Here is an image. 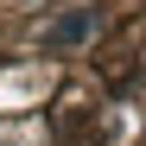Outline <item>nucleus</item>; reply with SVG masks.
<instances>
[{
	"instance_id": "f257e3e1",
	"label": "nucleus",
	"mask_w": 146,
	"mask_h": 146,
	"mask_svg": "<svg viewBox=\"0 0 146 146\" xmlns=\"http://www.w3.org/2000/svg\"><path fill=\"white\" fill-rule=\"evenodd\" d=\"M95 38V7H76V13H64L57 26H44V51H76V44H89Z\"/></svg>"
}]
</instances>
